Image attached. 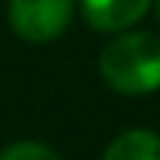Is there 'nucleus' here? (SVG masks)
Returning a JSON list of instances; mask_svg holds the SVG:
<instances>
[{
  "mask_svg": "<svg viewBox=\"0 0 160 160\" xmlns=\"http://www.w3.org/2000/svg\"><path fill=\"white\" fill-rule=\"evenodd\" d=\"M154 9H157V21H160V0H154Z\"/></svg>",
  "mask_w": 160,
  "mask_h": 160,
  "instance_id": "423d86ee",
  "label": "nucleus"
},
{
  "mask_svg": "<svg viewBox=\"0 0 160 160\" xmlns=\"http://www.w3.org/2000/svg\"><path fill=\"white\" fill-rule=\"evenodd\" d=\"M71 24V0H9V27L24 42H53Z\"/></svg>",
  "mask_w": 160,
  "mask_h": 160,
  "instance_id": "f03ea898",
  "label": "nucleus"
},
{
  "mask_svg": "<svg viewBox=\"0 0 160 160\" xmlns=\"http://www.w3.org/2000/svg\"><path fill=\"white\" fill-rule=\"evenodd\" d=\"M101 77L122 95H148L160 89V39L151 33H125L101 51Z\"/></svg>",
  "mask_w": 160,
  "mask_h": 160,
  "instance_id": "f257e3e1",
  "label": "nucleus"
},
{
  "mask_svg": "<svg viewBox=\"0 0 160 160\" xmlns=\"http://www.w3.org/2000/svg\"><path fill=\"white\" fill-rule=\"evenodd\" d=\"M101 160H160V137L142 128L125 131L107 145Z\"/></svg>",
  "mask_w": 160,
  "mask_h": 160,
  "instance_id": "20e7f679",
  "label": "nucleus"
},
{
  "mask_svg": "<svg viewBox=\"0 0 160 160\" xmlns=\"http://www.w3.org/2000/svg\"><path fill=\"white\" fill-rule=\"evenodd\" d=\"M0 160H59L57 151H51L42 142H12L0 151Z\"/></svg>",
  "mask_w": 160,
  "mask_h": 160,
  "instance_id": "39448f33",
  "label": "nucleus"
},
{
  "mask_svg": "<svg viewBox=\"0 0 160 160\" xmlns=\"http://www.w3.org/2000/svg\"><path fill=\"white\" fill-rule=\"evenodd\" d=\"M80 6L86 24L104 33H116L137 24L151 6V0H80Z\"/></svg>",
  "mask_w": 160,
  "mask_h": 160,
  "instance_id": "7ed1b4c3",
  "label": "nucleus"
}]
</instances>
